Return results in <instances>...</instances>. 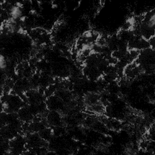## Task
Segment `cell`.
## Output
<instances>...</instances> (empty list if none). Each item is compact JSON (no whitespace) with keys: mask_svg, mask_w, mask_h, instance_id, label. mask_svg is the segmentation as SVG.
I'll return each mask as SVG.
<instances>
[{"mask_svg":"<svg viewBox=\"0 0 155 155\" xmlns=\"http://www.w3.org/2000/svg\"><path fill=\"white\" fill-rule=\"evenodd\" d=\"M47 108L49 111H56L61 112L65 108L64 101L56 94H53L47 97L45 102Z\"/></svg>","mask_w":155,"mask_h":155,"instance_id":"cell-1","label":"cell"},{"mask_svg":"<svg viewBox=\"0 0 155 155\" xmlns=\"http://www.w3.org/2000/svg\"><path fill=\"white\" fill-rule=\"evenodd\" d=\"M46 120L48 124L53 127L61 126L63 123V117L59 111H49L46 116Z\"/></svg>","mask_w":155,"mask_h":155,"instance_id":"cell-2","label":"cell"}]
</instances>
